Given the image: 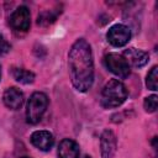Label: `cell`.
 Returning <instances> with one entry per match:
<instances>
[{
    "instance_id": "1",
    "label": "cell",
    "mask_w": 158,
    "mask_h": 158,
    "mask_svg": "<svg viewBox=\"0 0 158 158\" xmlns=\"http://www.w3.org/2000/svg\"><path fill=\"white\" fill-rule=\"evenodd\" d=\"M69 75L78 91H88L94 81V60L90 44L80 38L72 46L68 56Z\"/></svg>"
},
{
    "instance_id": "2",
    "label": "cell",
    "mask_w": 158,
    "mask_h": 158,
    "mask_svg": "<svg viewBox=\"0 0 158 158\" xmlns=\"http://www.w3.org/2000/svg\"><path fill=\"white\" fill-rule=\"evenodd\" d=\"M127 98V89L122 81L117 79L109 80L101 91V106L105 109H112L120 106Z\"/></svg>"
},
{
    "instance_id": "3",
    "label": "cell",
    "mask_w": 158,
    "mask_h": 158,
    "mask_svg": "<svg viewBox=\"0 0 158 158\" xmlns=\"http://www.w3.org/2000/svg\"><path fill=\"white\" fill-rule=\"evenodd\" d=\"M48 105V98L46 94L36 91L30 96L26 109V121L31 125H36L42 120Z\"/></svg>"
},
{
    "instance_id": "4",
    "label": "cell",
    "mask_w": 158,
    "mask_h": 158,
    "mask_svg": "<svg viewBox=\"0 0 158 158\" xmlns=\"http://www.w3.org/2000/svg\"><path fill=\"white\" fill-rule=\"evenodd\" d=\"M105 65L106 68L114 73L115 75L120 77V78H127L131 73V67L127 63V60L125 59L123 56L117 54V53H109L105 56L104 58Z\"/></svg>"
},
{
    "instance_id": "5",
    "label": "cell",
    "mask_w": 158,
    "mask_h": 158,
    "mask_svg": "<svg viewBox=\"0 0 158 158\" xmlns=\"http://www.w3.org/2000/svg\"><path fill=\"white\" fill-rule=\"evenodd\" d=\"M106 37H107V41L112 46L122 47L126 43H128V41L131 38V30L126 25L117 23V25H114L112 27L109 28Z\"/></svg>"
},
{
    "instance_id": "6",
    "label": "cell",
    "mask_w": 158,
    "mask_h": 158,
    "mask_svg": "<svg viewBox=\"0 0 158 158\" xmlns=\"http://www.w3.org/2000/svg\"><path fill=\"white\" fill-rule=\"evenodd\" d=\"M10 25L16 31H27L31 25V14L27 6H19L10 16Z\"/></svg>"
},
{
    "instance_id": "7",
    "label": "cell",
    "mask_w": 158,
    "mask_h": 158,
    "mask_svg": "<svg viewBox=\"0 0 158 158\" xmlns=\"http://www.w3.org/2000/svg\"><path fill=\"white\" fill-rule=\"evenodd\" d=\"M117 139L115 133L111 130H105L100 138V148H101V158H112L116 152Z\"/></svg>"
},
{
    "instance_id": "8",
    "label": "cell",
    "mask_w": 158,
    "mask_h": 158,
    "mask_svg": "<svg viewBox=\"0 0 158 158\" xmlns=\"http://www.w3.org/2000/svg\"><path fill=\"white\" fill-rule=\"evenodd\" d=\"M30 139L36 148L44 152L49 151L54 144V137L49 131H35Z\"/></svg>"
},
{
    "instance_id": "9",
    "label": "cell",
    "mask_w": 158,
    "mask_h": 158,
    "mask_svg": "<svg viewBox=\"0 0 158 158\" xmlns=\"http://www.w3.org/2000/svg\"><path fill=\"white\" fill-rule=\"evenodd\" d=\"M2 100H4V104L11 109V110H17L22 106L23 101H25V96H23V93L15 88V86H11V88H7L2 95Z\"/></svg>"
},
{
    "instance_id": "10",
    "label": "cell",
    "mask_w": 158,
    "mask_h": 158,
    "mask_svg": "<svg viewBox=\"0 0 158 158\" xmlns=\"http://www.w3.org/2000/svg\"><path fill=\"white\" fill-rule=\"evenodd\" d=\"M123 57L127 60V63L135 68H141L148 63L149 56L147 52L137 48H128L123 52Z\"/></svg>"
},
{
    "instance_id": "11",
    "label": "cell",
    "mask_w": 158,
    "mask_h": 158,
    "mask_svg": "<svg viewBox=\"0 0 158 158\" xmlns=\"http://www.w3.org/2000/svg\"><path fill=\"white\" fill-rule=\"evenodd\" d=\"M79 154H80L79 146L75 141L70 138H64L60 141L58 146L59 158H79Z\"/></svg>"
},
{
    "instance_id": "12",
    "label": "cell",
    "mask_w": 158,
    "mask_h": 158,
    "mask_svg": "<svg viewBox=\"0 0 158 158\" xmlns=\"http://www.w3.org/2000/svg\"><path fill=\"white\" fill-rule=\"evenodd\" d=\"M12 75L16 81L22 83V84H31L35 80V74L30 70L22 69V68H16L12 70Z\"/></svg>"
},
{
    "instance_id": "13",
    "label": "cell",
    "mask_w": 158,
    "mask_h": 158,
    "mask_svg": "<svg viewBox=\"0 0 158 158\" xmlns=\"http://www.w3.org/2000/svg\"><path fill=\"white\" fill-rule=\"evenodd\" d=\"M58 14H60V10H57V11H53V10H49V11H43L38 15L37 17V23L38 25H48V23H52L53 21H56Z\"/></svg>"
},
{
    "instance_id": "14",
    "label": "cell",
    "mask_w": 158,
    "mask_h": 158,
    "mask_svg": "<svg viewBox=\"0 0 158 158\" xmlns=\"http://www.w3.org/2000/svg\"><path fill=\"white\" fill-rule=\"evenodd\" d=\"M146 85L148 89L156 91L158 89V67L154 65L147 74V79H146Z\"/></svg>"
},
{
    "instance_id": "15",
    "label": "cell",
    "mask_w": 158,
    "mask_h": 158,
    "mask_svg": "<svg viewBox=\"0 0 158 158\" xmlns=\"http://www.w3.org/2000/svg\"><path fill=\"white\" fill-rule=\"evenodd\" d=\"M157 104H158V96L157 95H151V96L144 99L143 106H144V110L147 112H154L157 110Z\"/></svg>"
},
{
    "instance_id": "16",
    "label": "cell",
    "mask_w": 158,
    "mask_h": 158,
    "mask_svg": "<svg viewBox=\"0 0 158 158\" xmlns=\"http://www.w3.org/2000/svg\"><path fill=\"white\" fill-rule=\"evenodd\" d=\"M9 49H10L9 42L5 40V37L2 35H0V56L1 54H5L6 52H9Z\"/></svg>"
},
{
    "instance_id": "17",
    "label": "cell",
    "mask_w": 158,
    "mask_h": 158,
    "mask_svg": "<svg viewBox=\"0 0 158 158\" xmlns=\"http://www.w3.org/2000/svg\"><path fill=\"white\" fill-rule=\"evenodd\" d=\"M21 158H31V157H27V156H25V157H21Z\"/></svg>"
},
{
    "instance_id": "18",
    "label": "cell",
    "mask_w": 158,
    "mask_h": 158,
    "mask_svg": "<svg viewBox=\"0 0 158 158\" xmlns=\"http://www.w3.org/2000/svg\"><path fill=\"white\" fill-rule=\"evenodd\" d=\"M0 78H1V67H0Z\"/></svg>"
}]
</instances>
